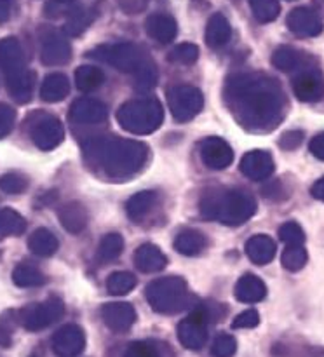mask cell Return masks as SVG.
Here are the masks:
<instances>
[{
	"label": "cell",
	"instance_id": "cell-1",
	"mask_svg": "<svg viewBox=\"0 0 324 357\" xmlns=\"http://www.w3.org/2000/svg\"><path fill=\"white\" fill-rule=\"evenodd\" d=\"M225 105L246 131L270 132L286 115L288 101L274 77L244 72L229 77L223 89Z\"/></svg>",
	"mask_w": 324,
	"mask_h": 357
},
{
	"label": "cell",
	"instance_id": "cell-2",
	"mask_svg": "<svg viewBox=\"0 0 324 357\" xmlns=\"http://www.w3.org/2000/svg\"><path fill=\"white\" fill-rule=\"evenodd\" d=\"M84 157L89 166L103 171L111 180H125L138 173L148 159V146L136 139L118 136H94L84 143Z\"/></svg>",
	"mask_w": 324,
	"mask_h": 357
},
{
	"label": "cell",
	"instance_id": "cell-3",
	"mask_svg": "<svg viewBox=\"0 0 324 357\" xmlns=\"http://www.w3.org/2000/svg\"><path fill=\"white\" fill-rule=\"evenodd\" d=\"M202 216L226 227H237L253 218L256 201L242 188H216L204 194L199 204Z\"/></svg>",
	"mask_w": 324,
	"mask_h": 357
},
{
	"label": "cell",
	"instance_id": "cell-4",
	"mask_svg": "<svg viewBox=\"0 0 324 357\" xmlns=\"http://www.w3.org/2000/svg\"><path fill=\"white\" fill-rule=\"evenodd\" d=\"M0 68L6 77V86L10 96L17 103H28L33 93L35 73L28 68L26 56L16 37H6L0 40Z\"/></svg>",
	"mask_w": 324,
	"mask_h": 357
},
{
	"label": "cell",
	"instance_id": "cell-5",
	"mask_svg": "<svg viewBox=\"0 0 324 357\" xmlns=\"http://www.w3.org/2000/svg\"><path fill=\"white\" fill-rule=\"evenodd\" d=\"M117 122L132 135H150L162 126L164 108L155 98L131 100L117 110Z\"/></svg>",
	"mask_w": 324,
	"mask_h": 357
},
{
	"label": "cell",
	"instance_id": "cell-6",
	"mask_svg": "<svg viewBox=\"0 0 324 357\" xmlns=\"http://www.w3.org/2000/svg\"><path fill=\"white\" fill-rule=\"evenodd\" d=\"M145 295L152 310L159 314H178L188 309L194 302L188 293L187 281L178 275L155 279L146 286Z\"/></svg>",
	"mask_w": 324,
	"mask_h": 357
},
{
	"label": "cell",
	"instance_id": "cell-7",
	"mask_svg": "<svg viewBox=\"0 0 324 357\" xmlns=\"http://www.w3.org/2000/svg\"><path fill=\"white\" fill-rule=\"evenodd\" d=\"M91 58L98 59L101 63H107L111 68L124 73L134 75L146 61H150L148 56L143 52L139 45L132 42H117V44H103L98 45L91 51Z\"/></svg>",
	"mask_w": 324,
	"mask_h": 357
},
{
	"label": "cell",
	"instance_id": "cell-8",
	"mask_svg": "<svg viewBox=\"0 0 324 357\" xmlns=\"http://www.w3.org/2000/svg\"><path fill=\"white\" fill-rule=\"evenodd\" d=\"M65 314V305L59 298L51 296L45 302L30 303L17 312V323L28 331H40L59 321Z\"/></svg>",
	"mask_w": 324,
	"mask_h": 357
},
{
	"label": "cell",
	"instance_id": "cell-9",
	"mask_svg": "<svg viewBox=\"0 0 324 357\" xmlns=\"http://www.w3.org/2000/svg\"><path fill=\"white\" fill-rule=\"evenodd\" d=\"M167 107H169L174 121L188 122L202 110L204 96L197 87L180 84V86H173L167 91Z\"/></svg>",
	"mask_w": 324,
	"mask_h": 357
},
{
	"label": "cell",
	"instance_id": "cell-10",
	"mask_svg": "<svg viewBox=\"0 0 324 357\" xmlns=\"http://www.w3.org/2000/svg\"><path fill=\"white\" fill-rule=\"evenodd\" d=\"M30 138L37 149L47 152L61 145L65 138V129L54 115L35 114L30 121Z\"/></svg>",
	"mask_w": 324,
	"mask_h": 357
},
{
	"label": "cell",
	"instance_id": "cell-11",
	"mask_svg": "<svg viewBox=\"0 0 324 357\" xmlns=\"http://www.w3.org/2000/svg\"><path fill=\"white\" fill-rule=\"evenodd\" d=\"M208 324L209 319L206 316L204 309L199 307L197 310L185 317L178 324V340L188 351H201L208 342Z\"/></svg>",
	"mask_w": 324,
	"mask_h": 357
},
{
	"label": "cell",
	"instance_id": "cell-12",
	"mask_svg": "<svg viewBox=\"0 0 324 357\" xmlns=\"http://www.w3.org/2000/svg\"><path fill=\"white\" fill-rule=\"evenodd\" d=\"M291 87L296 100L303 101V103H316V101L323 100L324 96L323 72L316 66H303L293 77Z\"/></svg>",
	"mask_w": 324,
	"mask_h": 357
},
{
	"label": "cell",
	"instance_id": "cell-13",
	"mask_svg": "<svg viewBox=\"0 0 324 357\" xmlns=\"http://www.w3.org/2000/svg\"><path fill=\"white\" fill-rule=\"evenodd\" d=\"M68 119L73 126H100L108 119V108L96 98H79L72 103Z\"/></svg>",
	"mask_w": 324,
	"mask_h": 357
},
{
	"label": "cell",
	"instance_id": "cell-14",
	"mask_svg": "<svg viewBox=\"0 0 324 357\" xmlns=\"http://www.w3.org/2000/svg\"><path fill=\"white\" fill-rule=\"evenodd\" d=\"M72 58V45L66 35L49 31L40 40V61L47 66L65 65Z\"/></svg>",
	"mask_w": 324,
	"mask_h": 357
},
{
	"label": "cell",
	"instance_id": "cell-15",
	"mask_svg": "<svg viewBox=\"0 0 324 357\" xmlns=\"http://www.w3.org/2000/svg\"><path fill=\"white\" fill-rule=\"evenodd\" d=\"M199 153H201V160L204 162V166L213 171L226 169L233 162L232 149L225 139L218 138V136H211V138L201 142Z\"/></svg>",
	"mask_w": 324,
	"mask_h": 357
},
{
	"label": "cell",
	"instance_id": "cell-16",
	"mask_svg": "<svg viewBox=\"0 0 324 357\" xmlns=\"http://www.w3.org/2000/svg\"><path fill=\"white\" fill-rule=\"evenodd\" d=\"M86 347V335L77 324H66L59 328L52 337V351L58 357H77Z\"/></svg>",
	"mask_w": 324,
	"mask_h": 357
},
{
	"label": "cell",
	"instance_id": "cell-17",
	"mask_svg": "<svg viewBox=\"0 0 324 357\" xmlns=\"http://www.w3.org/2000/svg\"><path fill=\"white\" fill-rule=\"evenodd\" d=\"M289 31L296 37H317L323 31V20L310 7H296L286 17Z\"/></svg>",
	"mask_w": 324,
	"mask_h": 357
},
{
	"label": "cell",
	"instance_id": "cell-18",
	"mask_svg": "<svg viewBox=\"0 0 324 357\" xmlns=\"http://www.w3.org/2000/svg\"><path fill=\"white\" fill-rule=\"evenodd\" d=\"M240 173L253 181H265L274 174V157L265 150H251L240 159Z\"/></svg>",
	"mask_w": 324,
	"mask_h": 357
},
{
	"label": "cell",
	"instance_id": "cell-19",
	"mask_svg": "<svg viewBox=\"0 0 324 357\" xmlns=\"http://www.w3.org/2000/svg\"><path fill=\"white\" fill-rule=\"evenodd\" d=\"M101 319L108 330L115 333H125L136 323V310L131 303L125 302L107 303L101 307Z\"/></svg>",
	"mask_w": 324,
	"mask_h": 357
},
{
	"label": "cell",
	"instance_id": "cell-20",
	"mask_svg": "<svg viewBox=\"0 0 324 357\" xmlns=\"http://www.w3.org/2000/svg\"><path fill=\"white\" fill-rule=\"evenodd\" d=\"M145 30L150 38H153L159 44H169L176 38L178 24L173 16L164 13L150 14L145 21Z\"/></svg>",
	"mask_w": 324,
	"mask_h": 357
},
{
	"label": "cell",
	"instance_id": "cell-21",
	"mask_svg": "<svg viewBox=\"0 0 324 357\" xmlns=\"http://www.w3.org/2000/svg\"><path fill=\"white\" fill-rule=\"evenodd\" d=\"M244 250H246L247 258L254 265H268L275 258L277 248H275V243L272 237L265 236V234H256L251 239H247Z\"/></svg>",
	"mask_w": 324,
	"mask_h": 357
},
{
	"label": "cell",
	"instance_id": "cell-22",
	"mask_svg": "<svg viewBox=\"0 0 324 357\" xmlns=\"http://www.w3.org/2000/svg\"><path fill=\"white\" fill-rule=\"evenodd\" d=\"M134 265L138 267V271L145 272V274H153L166 267L167 258L155 244L146 243L134 251Z\"/></svg>",
	"mask_w": 324,
	"mask_h": 357
},
{
	"label": "cell",
	"instance_id": "cell-23",
	"mask_svg": "<svg viewBox=\"0 0 324 357\" xmlns=\"http://www.w3.org/2000/svg\"><path fill=\"white\" fill-rule=\"evenodd\" d=\"M309 56L300 49L291 45H281L272 54V65L281 72H298L300 68L309 65Z\"/></svg>",
	"mask_w": 324,
	"mask_h": 357
},
{
	"label": "cell",
	"instance_id": "cell-24",
	"mask_svg": "<svg viewBox=\"0 0 324 357\" xmlns=\"http://www.w3.org/2000/svg\"><path fill=\"white\" fill-rule=\"evenodd\" d=\"M233 295L242 303H258L267 296V286L254 274H244L237 281Z\"/></svg>",
	"mask_w": 324,
	"mask_h": 357
},
{
	"label": "cell",
	"instance_id": "cell-25",
	"mask_svg": "<svg viewBox=\"0 0 324 357\" xmlns=\"http://www.w3.org/2000/svg\"><path fill=\"white\" fill-rule=\"evenodd\" d=\"M59 222H61L63 229L70 234H80L87 227L89 222V215H87L86 206L80 204L79 201H72L68 204L63 206L58 213Z\"/></svg>",
	"mask_w": 324,
	"mask_h": 357
},
{
	"label": "cell",
	"instance_id": "cell-26",
	"mask_svg": "<svg viewBox=\"0 0 324 357\" xmlns=\"http://www.w3.org/2000/svg\"><path fill=\"white\" fill-rule=\"evenodd\" d=\"M206 44L211 49H219L232 37V26L223 14L216 13L209 17L206 24Z\"/></svg>",
	"mask_w": 324,
	"mask_h": 357
},
{
	"label": "cell",
	"instance_id": "cell-27",
	"mask_svg": "<svg viewBox=\"0 0 324 357\" xmlns=\"http://www.w3.org/2000/svg\"><path fill=\"white\" fill-rule=\"evenodd\" d=\"M70 93V80L63 73H49L40 86V98L47 103L63 101Z\"/></svg>",
	"mask_w": 324,
	"mask_h": 357
},
{
	"label": "cell",
	"instance_id": "cell-28",
	"mask_svg": "<svg viewBox=\"0 0 324 357\" xmlns=\"http://www.w3.org/2000/svg\"><path fill=\"white\" fill-rule=\"evenodd\" d=\"M157 204V194L152 190H143L132 195L125 204V213H128L129 220L134 223H139L148 216V213L155 208Z\"/></svg>",
	"mask_w": 324,
	"mask_h": 357
},
{
	"label": "cell",
	"instance_id": "cell-29",
	"mask_svg": "<svg viewBox=\"0 0 324 357\" xmlns=\"http://www.w3.org/2000/svg\"><path fill=\"white\" fill-rule=\"evenodd\" d=\"M206 244H208V241H206L204 234L194 229H185L174 239V250L185 257H195V255L202 253Z\"/></svg>",
	"mask_w": 324,
	"mask_h": 357
},
{
	"label": "cell",
	"instance_id": "cell-30",
	"mask_svg": "<svg viewBox=\"0 0 324 357\" xmlns=\"http://www.w3.org/2000/svg\"><path fill=\"white\" fill-rule=\"evenodd\" d=\"M93 9H87V7L84 6L73 7L72 10H68V16H66L63 31H65V35H70V37H79V35H82L84 31L93 24Z\"/></svg>",
	"mask_w": 324,
	"mask_h": 357
},
{
	"label": "cell",
	"instance_id": "cell-31",
	"mask_svg": "<svg viewBox=\"0 0 324 357\" xmlns=\"http://www.w3.org/2000/svg\"><path fill=\"white\" fill-rule=\"evenodd\" d=\"M59 243L54 234L47 229H37L28 239V250L37 257H52L58 251Z\"/></svg>",
	"mask_w": 324,
	"mask_h": 357
},
{
	"label": "cell",
	"instance_id": "cell-32",
	"mask_svg": "<svg viewBox=\"0 0 324 357\" xmlns=\"http://www.w3.org/2000/svg\"><path fill=\"white\" fill-rule=\"evenodd\" d=\"M105 82L103 70L93 65H84L75 70V86L82 93H93Z\"/></svg>",
	"mask_w": 324,
	"mask_h": 357
},
{
	"label": "cell",
	"instance_id": "cell-33",
	"mask_svg": "<svg viewBox=\"0 0 324 357\" xmlns=\"http://www.w3.org/2000/svg\"><path fill=\"white\" fill-rule=\"evenodd\" d=\"M26 229V222L23 216L14 209H0V239L13 236H21Z\"/></svg>",
	"mask_w": 324,
	"mask_h": 357
},
{
	"label": "cell",
	"instance_id": "cell-34",
	"mask_svg": "<svg viewBox=\"0 0 324 357\" xmlns=\"http://www.w3.org/2000/svg\"><path fill=\"white\" fill-rule=\"evenodd\" d=\"M13 282L20 288H37L45 282V275L30 264H20L13 272Z\"/></svg>",
	"mask_w": 324,
	"mask_h": 357
},
{
	"label": "cell",
	"instance_id": "cell-35",
	"mask_svg": "<svg viewBox=\"0 0 324 357\" xmlns=\"http://www.w3.org/2000/svg\"><path fill=\"white\" fill-rule=\"evenodd\" d=\"M122 251H124V239L121 234H107L98 246V258L103 264H108V261L117 260Z\"/></svg>",
	"mask_w": 324,
	"mask_h": 357
},
{
	"label": "cell",
	"instance_id": "cell-36",
	"mask_svg": "<svg viewBox=\"0 0 324 357\" xmlns=\"http://www.w3.org/2000/svg\"><path fill=\"white\" fill-rule=\"evenodd\" d=\"M136 278L131 272H114L107 279V289L110 295L122 296L131 293L136 288Z\"/></svg>",
	"mask_w": 324,
	"mask_h": 357
},
{
	"label": "cell",
	"instance_id": "cell-37",
	"mask_svg": "<svg viewBox=\"0 0 324 357\" xmlns=\"http://www.w3.org/2000/svg\"><path fill=\"white\" fill-rule=\"evenodd\" d=\"M247 2L253 10V16L260 23H270V21L277 20L279 13H281V3L277 0H247Z\"/></svg>",
	"mask_w": 324,
	"mask_h": 357
},
{
	"label": "cell",
	"instance_id": "cell-38",
	"mask_svg": "<svg viewBox=\"0 0 324 357\" xmlns=\"http://www.w3.org/2000/svg\"><path fill=\"white\" fill-rule=\"evenodd\" d=\"M307 260H309V255L303 246H286V250L282 251L281 264L286 271L289 272H298L305 267Z\"/></svg>",
	"mask_w": 324,
	"mask_h": 357
},
{
	"label": "cell",
	"instance_id": "cell-39",
	"mask_svg": "<svg viewBox=\"0 0 324 357\" xmlns=\"http://www.w3.org/2000/svg\"><path fill=\"white\" fill-rule=\"evenodd\" d=\"M157 79H159L157 66H155V63L150 59V61H146L145 65H143L141 68L134 73L136 91H139V93H148V91H152L153 87H155Z\"/></svg>",
	"mask_w": 324,
	"mask_h": 357
},
{
	"label": "cell",
	"instance_id": "cell-40",
	"mask_svg": "<svg viewBox=\"0 0 324 357\" xmlns=\"http://www.w3.org/2000/svg\"><path fill=\"white\" fill-rule=\"evenodd\" d=\"M279 239L286 246H303L305 243V232L296 222H286L279 227Z\"/></svg>",
	"mask_w": 324,
	"mask_h": 357
},
{
	"label": "cell",
	"instance_id": "cell-41",
	"mask_svg": "<svg viewBox=\"0 0 324 357\" xmlns=\"http://www.w3.org/2000/svg\"><path fill=\"white\" fill-rule=\"evenodd\" d=\"M171 61L178 63V65L190 66L194 65L199 59V47L195 44H190V42H183V44L176 45V47L171 51L169 54Z\"/></svg>",
	"mask_w": 324,
	"mask_h": 357
},
{
	"label": "cell",
	"instance_id": "cell-42",
	"mask_svg": "<svg viewBox=\"0 0 324 357\" xmlns=\"http://www.w3.org/2000/svg\"><path fill=\"white\" fill-rule=\"evenodd\" d=\"M26 188H28V180L26 176H23V174L6 173L0 176V190H2L3 194L17 195V194H23Z\"/></svg>",
	"mask_w": 324,
	"mask_h": 357
},
{
	"label": "cell",
	"instance_id": "cell-43",
	"mask_svg": "<svg viewBox=\"0 0 324 357\" xmlns=\"http://www.w3.org/2000/svg\"><path fill=\"white\" fill-rule=\"evenodd\" d=\"M237 352V340L229 333H219L211 345L213 357H233Z\"/></svg>",
	"mask_w": 324,
	"mask_h": 357
},
{
	"label": "cell",
	"instance_id": "cell-44",
	"mask_svg": "<svg viewBox=\"0 0 324 357\" xmlns=\"http://www.w3.org/2000/svg\"><path fill=\"white\" fill-rule=\"evenodd\" d=\"M124 357H162L155 342H132Z\"/></svg>",
	"mask_w": 324,
	"mask_h": 357
},
{
	"label": "cell",
	"instance_id": "cell-45",
	"mask_svg": "<svg viewBox=\"0 0 324 357\" xmlns=\"http://www.w3.org/2000/svg\"><path fill=\"white\" fill-rule=\"evenodd\" d=\"M16 124V110L6 103H0V139L6 138Z\"/></svg>",
	"mask_w": 324,
	"mask_h": 357
},
{
	"label": "cell",
	"instance_id": "cell-46",
	"mask_svg": "<svg viewBox=\"0 0 324 357\" xmlns=\"http://www.w3.org/2000/svg\"><path fill=\"white\" fill-rule=\"evenodd\" d=\"M258 324H260V314L254 309L244 310L232 321L233 330H251V328H256Z\"/></svg>",
	"mask_w": 324,
	"mask_h": 357
},
{
	"label": "cell",
	"instance_id": "cell-47",
	"mask_svg": "<svg viewBox=\"0 0 324 357\" xmlns=\"http://www.w3.org/2000/svg\"><path fill=\"white\" fill-rule=\"evenodd\" d=\"M302 142H303V131H296V129H293V131H286L284 135L279 138V146H281L282 150H295L302 145Z\"/></svg>",
	"mask_w": 324,
	"mask_h": 357
},
{
	"label": "cell",
	"instance_id": "cell-48",
	"mask_svg": "<svg viewBox=\"0 0 324 357\" xmlns=\"http://www.w3.org/2000/svg\"><path fill=\"white\" fill-rule=\"evenodd\" d=\"M13 342V324L9 319H0V347H10Z\"/></svg>",
	"mask_w": 324,
	"mask_h": 357
},
{
	"label": "cell",
	"instance_id": "cell-49",
	"mask_svg": "<svg viewBox=\"0 0 324 357\" xmlns=\"http://www.w3.org/2000/svg\"><path fill=\"white\" fill-rule=\"evenodd\" d=\"M309 150L316 159L324 160V132H319V135H316L310 139Z\"/></svg>",
	"mask_w": 324,
	"mask_h": 357
},
{
	"label": "cell",
	"instance_id": "cell-50",
	"mask_svg": "<svg viewBox=\"0 0 324 357\" xmlns=\"http://www.w3.org/2000/svg\"><path fill=\"white\" fill-rule=\"evenodd\" d=\"M146 2H148V0H118L121 7L128 14H136L141 9H145Z\"/></svg>",
	"mask_w": 324,
	"mask_h": 357
},
{
	"label": "cell",
	"instance_id": "cell-51",
	"mask_svg": "<svg viewBox=\"0 0 324 357\" xmlns=\"http://www.w3.org/2000/svg\"><path fill=\"white\" fill-rule=\"evenodd\" d=\"M14 0H0V23H6L13 13Z\"/></svg>",
	"mask_w": 324,
	"mask_h": 357
},
{
	"label": "cell",
	"instance_id": "cell-52",
	"mask_svg": "<svg viewBox=\"0 0 324 357\" xmlns=\"http://www.w3.org/2000/svg\"><path fill=\"white\" fill-rule=\"evenodd\" d=\"M310 194H312L314 199L324 202V176L319 178V180L310 187Z\"/></svg>",
	"mask_w": 324,
	"mask_h": 357
},
{
	"label": "cell",
	"instance_id": "cell-53",
	"mask_svg": "<svg viewBox=\"0 0 324 357\" xmlns=\"http://www.w3.org/2000/svg\"><path fill=\"white\" fill-rule=\"evenodd\" d=\"M314 3H316V7H317V10H316V13L317 14H323V16H324V0H314Z\"/></svg>",
	"mask_w": 324,
	"mask_h": 357
},
{
	"label": "cell",
	"instance_id": "cell-54",
	"mask_svg": "<svg viewBox=\"0 0 324 357\" xmlns=\"http://www.w3.org/2000/svg\"><path fill=\"white\" fill-rule=\"evenodd\" d=\"M54 2H58V3H70V2H73V0H54Z\"/></svg>",
	"mask_w": 324,
	"mask_h": 357
},
{
	"label": "cell",
	"instance_id": "cell-55",
	"mask_svg": "<svg viewBox=\"0 0 324 357\" xmlns=\"http://www.w3.org/2000/svg\"><path fill=\"white\" fill-rule=\"evenodd\" d=\"M30 357H37V356H30Z\"/></svg>",
	"mask_w": 324,
	"mask_h": 357
}]
</instances>
